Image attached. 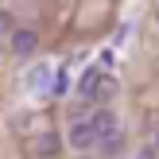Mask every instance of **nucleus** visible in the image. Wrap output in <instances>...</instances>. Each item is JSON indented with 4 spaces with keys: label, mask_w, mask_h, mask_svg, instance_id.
Masks as SVG:
<instances>
[{
    "label": "nucleus",
    "mask_w": 159,
    "mask_h": 159,
    "mask_svg": "<svg viewBox=\"0 0 159 159\" xmlns=\"http://www.w3.org/2000/svg\"><path fill=\"white\" fill-rule=\"evenodd\" d=\"M101 82H105L101 70H85V74L78 78V93H82V97H97V93H101Z\"/></svg>",
    "instance_id": "nucleus-3"
},
{
    "label": "nucleus",
    "mask_w": 159,
    "mask_h": 159,
    "mask_svg": "<svg viewBox=\"0 0 159 159\" xmlns=\"http://www.w3.org/2000/svg\"><path fill=\"white\" fill-rule=\"evenodd\" d=\"M66 144L78 148V152H89V148H97V128H93V120H74L66 132Z\"/></svg>",
    "instance_id": "nucleus-1"
},
{
    "label": "nucleus",
    "mask_w": 159,
    "mask_h": 159,
    "mask_svg": "<svg viewBox=\"0 0 159 159\" xmlns=\"http://www.w3.org/2000/svg\"><path fill=\"white\" fill-rule=\"evenodd\" d=\"M35 47H39V35H35L31 27H20V31H12V51L20 54V58L35 54Z\"/></svg>",
    "instance_id": "nucleus-2"
},
{
    "label": "nucleus",
    "mask_w": 159,
    "mask_h": 159,
    "mask_svg": "<svg viewBox=\"0 0 159 159\" xmlns=\"http://www.w3.org/2000/svg\"><path fill=\"white\" fill-rule=\"evenodd\" d=\"M35 152H39V155H54V152H58V136H54V132H51V136H43V140L35 144Z\"/></svg>",
    "instance_id": "nucleus-4"
},
{
    "label": "nucleus",
    "mask_w": 159,
    "mask_h": 159,
    "mask_svg": "<svg viewBox=\"0 0 159 159\" xmlns=\"http://www.w3.org/2000/svg\"><path fill=\"white\" fill-rule=\"evenodd\" d=\"M155 148H159V136H155Z\"/></svg>",
    "instance_id": "nucleus-5"
}]
</instances>
